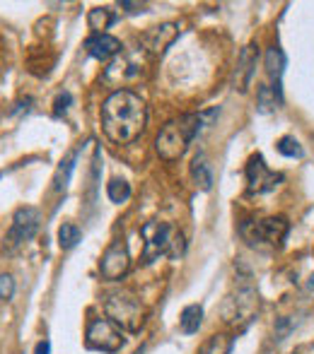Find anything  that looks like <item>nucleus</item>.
I'll return each instance as SVG.
<instances>
[{
    "instance_id": "obj_27",
    "label": "nucleus",
    "mask_w": 314,
    "mask_h": 354,
    "mask_svg": "<svg viewBox=\"0 0 314 354\" xmlns=\"http://www.w3.org/2000/svg\"><path fill=\"white\" fill-rule=\"evenodd\" d=\"M121 8H126L128 12H143V10H146V5H143V3H131V0H121Z\"/></svg>"
},
{
    "instance_id": "obj_9",
    "label": "nucleus",
    "mask_w": 314,
    "mask_h": 354,
    "mask_svg": "<svg viewBox=\"0 0 314 354\" xmlns=\"http://www.w3.org/2000/svg\"><path fill=\"white\" fill-rule=\"evenodd\" d=\"M128 268H131V256H128V246H126V241L116 239V241L109 243L107 251H104L102 261H99V272H102L104 280L116 282V280H121V277L126 275Z\"/></svg>"
},
{
    "instance_id": "obj_5",
    "label": "nucleus",
    "mask_w": 314,
    "mask_h": 354,
    "mask_svg": "<svg viewBox=\"0 0 314 354\" xmlns=\"http://www.w3.org/2000/svg\"><path fill=\"white\" fill-rule=\"evenodd\" d=\"M288 229L290 224L286 217H268L259 222H244L239 227V234L254 248H281L288 236Z\"/></svg>"
},
{
    "instance_id": "obj_1",
    "label": "nucleus",
    "mask_w": 314,
    "mask_h": 354,
    "mask_svg": "<svg viewBox=\"0 0 314 354\" xmlns=\"http://www.w3.org/2000/svg\"><path fill=\"white\" fill-rule=\"evenodd\" d=\"M148 123V106L131 89H116L102 104V131L114 145H128L141 138Z\"/></svg>"
},
{
    "instance_id": "obj_24",
    "label": "nucleus",
    "mask_w": 314,
    "mask_h": 354,
    "mask_svg": "<svg viewBox=\"0 0 314 354\" xmlns=\"http://www.w3.org/2000/svg\"><path fill=\"white\" fill-rule=\"evenodd\" d=\"M278 152L283 154V157H302V145L295 140L293 136H286L278 140Z\"/></svg>"
},
{
    "instance_id": "obj_15",
    "label": "nucleus",
    "mask_w": 314,
    "mask_h": 354,
    "mask_svg": "<svg viewBox=\"0 0 314 354\" xmlns=\"http://www.w3.org/2000/svg\"><path fill=\"white\" fill-rule=\"evenodd\" d=\"M286 66H288V58L286 53L281 51L278 46H271L266 51V73L268 77L273 80V92L281 94V80H283V73H286Z\"/></svg>"
},
{
    "instance_id": "obj_12",
    "label": "nucleus",
    "mask_w": 314,
    "mask_h": 354,
    "mask_svg": "<svg viewBox=\"0 0 314 354\" xmlns=\"http://www.w3.org/2000/svg\"><path fill=\"white\" fill-rule=\"evenodd\" d=\"M179 37V27L174 22H164L159 27H152L150 32L143 34V46L155 56H162L169 46L174 44V39Z\"/></svg>"
},
{
    "instance_id": "obj_8",
    "label": "nucleus",
    "mask_w": 314,
    "mask_h": 354,
    "mask_svg": "<svg viewBox=\"0 0 314 354\" xmlns=\"http://www.w3.org/2000/svg\"><path fill=\"white\" fill-rule=\"evenodd\" d=\"M123 342L126 340H123L121 328L114 321H109V318H92V321H89L87 333H85V345H87L89 350L114 354L121 350Z\"/></svg>"
},
{
    "instance_id": "obj_19",
    "label": "nucleus",
    "mask_w": 314,
    "mask_h": 354,
    "mask_svg": "<svg viewBox=\"0 0 314 354\" xmlns=\"http://www.w3.org/2000/svg\"><path fill=\"white\" fill-rule=\"evenodd\" d=\"M76 162H78V152H71L66 159L61 162V167L56 169V176H53V191L56 193H63L71 183V174L76 169Z\"/></svg>"
},
{
    "instance_id": "obj_13",
    "label": "nucleus",
    "mask_w": 314,
    "mask_h": 354,
    "mask_svg": "<svg viewBox=\"0 0 314 354\" xmlns=\"http://www.w3.org/2000/svg\"><path fill=\"white\" fill-rule=\"evenodd\" d=\"M138 75H141V66H138L131 56H126V53H119V56L109 63L107 73H104V80L119 87V84H126V82H131V80H136Z\"/></svg>"
},
{
    "instance_id": "obj_7",
    "label": "nucleus",
    "mask_w": 314,
    "mask_h": 354,
    "mask_svg": "<svg viewBox=\"0 0 314 354\" xmlns=\"http://www.w3.org/2000/svg\"><path fill=\"white\" fill-rule=\"evenodd\" d=\"M39 224H42V214H39L37 207H19L12 217L8 236H5V243H3L5 256H15L24 243L32 241L34 234L39 232Z\"/></svg>"
},
{
    "instance_id": "obj_17",
    "label": "nucleus",
    "mask_w": 314,
    "mask_h": 354,
    "mask_svg": "<svg viewBox=\"0 0 314 354\" xmlns=\"http://www.w3.org/2000/svg\"><path fill=\"white\" fill-rule=\"evenodd\" d=\"M191 176H193V181H196V186L201 188V191H211V188H213L211 164L206 162V157H203V154H198V157L193 159V164H191Z\"/></svg>"
},
{
    "instance_id": "obj_14",
    "label": "nucleus",
    "mask_w": 314,
    "mask_h": 354,
    "mask_svg": "<svg viewBox=\"0 0 314 354\" xmlns=\"http://www.w3.org/2000/svg\"><path fill=\"white\" fill-rule=\"evenodd\" d=\"M85 48L97 61H109V58H116L121 53V41L109 37V34H94L85 41Z\"/></svg>"
},
{
    "instance_id": "obj_11",
    "label": "nucleus",
    "mask_w": 314,
    "mask_h": 354,
    "mask_svg": "<svg viewBox=\"0 0 314 354\" xmlns=\"http://www.w3.org/2000/svg\"><path fill=\"white\" fill-rule=\"evenodd\" d=\"M259 61V46L256 44H247L239 53V61H237V71L232 75V87L239 89V92H247L249 82L254 77V68H256Z\"/></svg>"
},
{
    "instance_id": "obj_20",
    "label": "nucleus",
    "mask_w": 314,
    "mask_h": 354,
    "mask_svg": "<svg viewBox=\"0 0 314 354\" xmlns=\"http://www.w3.org/2000/svg\"><path fill=\"white\" fill-rule=\"evenodd\" d=\"M114 19H116V15H114L109 8H94V10H89V15H87L89 29H94L97 34H107L104 29L112 27Z\"/></svg>"
},
{
    "instance_id": "obj_2",
    "label": "nucleus",
    "mask_w": 314,
    "mask_h": 354,
    "mask_svg": "<svg viewBox=\"0 0 314 354\" xmlns=\"http://www.w3.org/2000/svg\"><path fill=\"white\" fill-rule=\"evenodd\" d=\"M218 109H211L206 113H189V116L174 118V121L164 123V128L155 138V152L164 162H177L186 154L189 145L193 138L203 131V123H211L216 118Z\"/></svg>"
},
{
    "instance_id": "obj_16",
    "label": "nucleus",
    "mask_w": 314,
    "mask_h": 354,
    "mask_svg": "<svg viewBox=\"0 0 314 354\" xmlns=\"http://www.w3.org/2000/svg\"><path fill=\"white\" fill-rule=\"evenodd\" d=\"M201 323H203V306H198V304L186 306L182 311V316H179V328H182L184 335H193V333H198Z\"/></svg>"
},
{
    "instance_id": "obj_22",
    "label": "nucleus",
    "mask_w": 314,
    "mask_h": 354,
    "mask_svg": "<svg viewBox=\"0 0 314 354\" xmlns=\"http://www.w3.org/2000/svg\"><path fill=\"white\" fill-rule=\"evenodd\" d=\"M78 241H80V229L76 224H71V222L61 224V229H58V246H61L63 251H71L73 246H78Z\"/></svg>"
},
{
    "instance_id": "obj_28",
    "label": "nucleus",
    "mask_w": 314,
    "mask_h": 354,
    "mask_svg": "<svg viewBox=\"0 0 314 354\" xmlns=\"http://www.w3.org/2000/svg\"><path fill=\"white\" fill-rule=\"evenodd\" d=\"M34 354H51V342L49 340H42L37 345V350H34Z\"/></svg>"
},
{
    "instance_id": "obj_29",
    "label": "nucleus",
    "mask_w": 314,
    "mask_h": 354,
    "mask_svg": "<svg viewBox=\"0 0 314 354\" xmlns=\"http://www.w3.org/2000/svg\"><path fill=\"white\" fill-rule=\"evenodd\" d=\"M307 289H310V292H314V272L310 275V282H307Z\"/></svg>"
},
{
    "instance_id": "obj_23",
    "label": "nucleus",
    "mask_w": 314,
    "mask_h": 354,
    "mask_svg": "<svg viewBox=\"0 0 314 354\" xmlns=\"http://www.w3.org/2000/svg\"><path fill=\"white\" fill-rule=\"evenodd\" d=\"M278 104H281V94H276L273 92V87L263 84V87L259 89V111L271 113V111H276Z\"/></svg>"
},
{
    "instance_id": "obj_6",
    "label": "nucleus",
    "mask_w": 314,
    "mask_h": 354,
    "mask_svg": "<svg viewBox=\"0 0 314 354\" xmlns=\"http://www.w3.org/2000/svg\"><path fill=\"white\" fill-rule=\"evenodd\" d=\"M259 313V294L252 284H242L232 294H227L223 304V321L227 326H249Z\"/></svg>"
},
{
    "instance_id": "obj_18",
    "label": "nucleus",
    "mask_w": 314,
    "mask_h": 354,
    "mask_svg": "<svg viewBox=\"0 0 314 354\" xmlns=\"http://www.w3.org/2000/svg\"><path fill=\"white\" fill-rule=\"evenodd\" d=\"M232 347H235V340L225 333H218L203 342L198 354H232Z\"/></svg>"
},
{
    "instance_id": "obj_26",
    "label": "nucleus",
    "mask_w": 314,
    "mask_h": 354,
    "mask_svg": "<svg viewBox=\"0 0 314 354\" xmlns=\"http://www.w3.org/2000/svg\"><path fill=\"white\" fill-rule=\"evenodd\" d=\"M15 294V280L10 275H0V299H12Z\"/></svg>"
},
{
    "instance_id": "obj_4",
    "label": "nucleus",
    "mask_w": 314,
    "mask_h": 354,
    "mask_svg": "<svg viewBox=\"0 0 314 354\" xmlns=\"http://www.w3.org/2000/svg\"><path fill=\"white\" fill-rule=\"evenodd\" d=\"M104 311L109 321L116 323L121 330L138 333L146 323V306L131 289H114L104 299Z\"/></svg>"
},
{
    "instance_id": "obj_10",
    "label": "nucleus",
    "mask_w": 314,
    "mask_h": 354,
    "mask_svg": "<svg viewBox=\"0 0 314 354\" xmlns=\"http://www.w3.org/2000/svg\"><path fill=\"white\" fill-rule=\"evenodd\" d=\"M283 181V174H276L268 169V164L263 162L261 154H252L247 162V191L249 193H268Z\"/></svg>"
},
{
    "instance_id": "obj_3",
    "label": "nucleus",
    "mask_w": 314,
    "mask_h": 354,
    "mask_svg": "<svg viewBox=\"0 0 314 354\" xmlns=\"http://www.w3.org/2000/svg\"><path fill=\"white\" fill-rule=\"evenodd\" d=\"M143 236V263H152L159 256L179 258L184 253V234L167 222H146L141 227Z\"/></svg>"
},
{
    "instance_id": "obj_25",
    "label": "nucleus",
    "mask_w": 314,
    "mask_h": 354,
    "mask_svg": "<svg viewBox=\"0 0 314 354\" xmlns=\"http://www.w3.org/2000/svg\"><path fill=\"white\" fill-rule=\"evenodd\" d=\"M71 102H73L71 92H61V94H58L56 102H53V116H63V113L71 109Z\"/></svg>"
},
{
    "instance_id": "obj_21",
    "label": "nucleus",
    "mask_w": 314,
    "mask_h": 354,
    "mask_svg": "<svg viewBox=\"0 0 314 354\" xmlns=\"http://www.w3.org/2000/svg\"><path fill=\"white\" fill-rule=\"evenodd\" d=\"M107 196L112 203L121 205V203H126L128 198H131V186H128V181H123V178H112V181L107 183Z\"/></svg>"
}]
</instances>
